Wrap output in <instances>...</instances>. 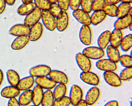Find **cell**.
Returning a JSON list of instances; mask_svg holds the SVG:
<instances>
[{
	"label": "cell",
	"instance_id": "cell-1",
	"mask_svg": "<svg viewBox=\"0 0 132 106\" xmlns=\"http://www.w3.org/2000/svg\"><path fill=\"white\" fill-rule=\"evenodd\" d=\"M82 53L90 59L98 60L102 58L105 53L104 50L98 47L88 46L83 49Z\"/></svg>",
	"mask_w": 132,
	"mask_h": 106
},
{
	"label": "cell",
	"instance_id": "cell-2",
	"mask_svg": "<svg viewBox=\"0 0 132 106\" xmlns=\"http://www.w3.org/2000/svg\"><path fill=\"white\" fill-rule=\"evenodd\" d=\"M41 19L45 28L50 31H54L56 29V18L47 10L42 11Z\"/></svg>",
	"mask_w": 132,
	"mask_h": 106
},
{
	"label": "cell",
	"instance_id": "cell-3",
	"mask_svg": "<svg viewBox=\"0 0 132 106\" xmlns=\"http://www.w3.org/2000/svg\"><path fill=\"white\" fill-rule=\"evenodd\" d=\"M103 77L106 83L112 87H119L122 84V81L120 79L119 75L114 71L103 72Z\"/></svg>",
	"mask_w": 132,
	"mask_h": 106
},
{
	"label": "cell",
	"instance_id": "cell-4",
	"mask_svg": "<svg viewBox=\"0 0 132 106\" xmlns=\"http://www.w3.org/2000/svg\"><path fill=\"white\" fill-rule=\"evenodd\" d=\"M79 78L83 82L93 86H97L100 82L98 75L90 71L81 72L79 74Z\"/></svg>",
	"mask_w": 132,
	"mask_h": 106
},
{
	"label": "cell",
	"instance_id": "cell-5",
	"mask_svg": "<svg viewBox=\"0 0 132 106\" xmlns=\"http://www.w3.org/2000/svg\"><path fill=\"white\" fill-rule=\"evenodd\" d=\"M79 37L83 44L88 46L91 44L92 42V32L89 26L82 25L79 30Z\"/></svg>",
	"mask_w": 132,
	"mask_h": 106
},
{
	"label": "cell",
	"instance_id": "cell-6",
	"mask_svg": "<svg viewBox=\"0 0 132 106\" xmlns=\"http://www.w3.org/2000/svg\"><path fill=\"white\" fill-rule=\"evenodd\" d=\"M75 60L77 65L82 72L90 71L92 67L91 59L83 55L79 52L76 55Z\"/></svg>",
	"mask_w": 132,
	"mask_h": 106
},
{
	"label": "cell",
	"instance_id": "cell-7",
	"mask_svg": "<svg viewBox=\"0 0 132 106\" xmlns=\"http://www.w3.org/2000/svg\"><path fill=\"white\" fill-rule=\"evenodd\" d=\"M100 90L97 86L90 87L86 92L85 101L88 106H93L96 103L100 96Z\"/></svg>",
	"mask_w": 132,
	"mask_h": 106
},
{
	"label": "cell",
	"instance_id": "cell-8",
	"mask_svg": "<svg viewBox=\"0 0 132 106\" xmlns=\"http://www.w3.org/2000/svg\"><path fill=\"white\" fill-rule=\"evenodd\" d=\"M51 69L50 66L45 65H39L33 66L29 70L30 75L34 77L48 76Z\"/></svg>",
	"mask_w": 132,
	"mask_h": 106
},
{
	"label": "cell",
	"instance_id": "cell-9",
	"mask_svg": "<svg viewBox=\"0 0 132 106\" xmlns=\"http://www.w3.org/2000/svg\"><path fill=\"white\" fill-rule=\"evenodd\" d=\"M96 67L97 69L103 71H115L117 69V65L114 62L109 59H100L95 63Z\"/></svg>",
	"mask_w": 132,
	"mask_h": 106
},
{
	"label": "cell",
	"instance_id": "cell-10",
	"mask_svg": "<svg viewBox=\"0 0 132 106\" xmlns=\"http://www.w3.org/2000/svg\"><path fill=\"white\" fill-rule=\"evenodd\" d=\"M69 16L66 11L62 10L56 18V28L58 31L62 32L66 30L69 24Z\"/></svg>",
	"mask_w": 132,
	"mask_h": 106
},
{
	"label": "cell",
	"instance_id": "cell-11",
	"mask_svg": "<svg viewBox=\"0 0 132 106\" xmlns=\"http://www.w3.org/2000/svg\"><path fill=\"white\" fill-rule=\"evenodd\" d=\"M83 94L82 89L79 86L76 84L72 85L70 88L68 96L71 101V104L74 106L82 100Z\"/></svg>",
	"mask_w": 132,
	"mask_h": 106
},
{
	"label": "cell",
	"instance_id": "cell-12",
	"mask_svg": "<svg viewBox=\"0 0 132 106\" xmlns=\"http://www.w3.org/2000/svg\"><path fill=\"white\" fill-rule=\"evenodd\" d=\"M41 10L36 7L32 12L26 16L24 24L28 27H32L39 22L41 19Z\"/></svg>",
	"mask_w": 132,
	"mask_h": 106
},
{
	"label": "cell",
	"instance_id": "cell-13",
	"mask_svg": "<svg viewBox=\"0 0 132 106\" xmlns=\"http://www.w3.org/2000/svg\"><path fill=\"white\" fill-rule=\"evenodd\" d=\"M48 76L56 84L66 85L68 83V76L64 72L60 70H52Z\"/></svg>",
	"mask_w": 132,
	"mask_h": 106
},
{
	"label": "cell",
	"instance_id": "cell-14",
	"mask_svg": "<svg viewBox=\"0 0 132 106\" xmlns=\"http://www.w3.org/2000/svg\"><path fill=\"white\" fill-rule=\"evenodd\" d=\"M72 15L73 17L82 25L89 26L91 24L89 14L81 9L73 11Z\"/></svg>",
	"mask_w": 132,
	"mask_h": 106
},
{
	"label": "cell",
	"instance_id": "cell-15",
	"mask_svg": "<svg viewBox=\"0 0 132 106\" xmlns=\"http://www.w3.org/2000/svg\"><path fill=\"white\" fill-rule=\"evenodd\" d=\"M44 32L43 25L40 22L36 24L30 28V32L28 35L30 41L35 42L40 39Z\"/></svg>",
	"mask_w": 132,
	"mask_h": 106
},
{
	"label": "cell",
	"instance_id": "cell-16",
	"mask_svg": "<svg viewBox=\"0 0 132 106\" xmlns=\"http://www.w3.org/2000/svg\"><path fill=\"white\" fill-rule=\"evenodd\" d=\"M30 28L24 24H17L14 25L10 28L9 33L11 35L16 37L28 35Z\"/></svg>",
	"mask_w": 132,
	"mask_h": 106
},
{
	"label": "cell",
	"instance_id": "cell-17",
	"mask_svg": "<svg viewBox=\"0 0 132 106\" xmlns=\"http://www.w3.org/2000/svg\"><path fill=\"white\" fill-rule=\"evenodd\" d=\"M34 77L28 76L20 79L16 87L20 91H23L30 89L35 83Z\"/></svg>",
	"mask_w": 132,
	"mask_h": 106
},
{
	"label": "cell",
	"instance_id": "cell-18",
	"mask_svg": "<svg viewBox=\"0 0 132 106\" xmlns=\"http://www.w3.org/2000/svg\"><path fill=\"white\" fill-rule=\"evenodd\" d=\"M35 80L37 85L43 89H52L56 85V84L48 76L37 77Z\"/></svg>",
	"mask_w": 132,
	"mask_h": 106
},
{
	"label": "cell",
	"instance_id": "cell-19",
	"mask_svg": "<svg viewBox=\"0 0 132 106\" xmlns=\"http://www.w3.org/2000/svg\"><path fill=\"white\" fill-rule=\"evenodd\" d=\"M20 94V91L14 86H7L4 87L1 91V95L4 98L10 99L16 97Z\"/></svg>",
	"mask_w": 132,
	"mask_h": 106
},
{
	"label": "cell",
	"instance_id": "cell-20",
	"mask_svg": "<svg viewBox=\"0 0 132 106\" xmlns=\"http://www.w3.org/2000/svg\"><path fill=\"white\" fill-rule=\"evenodd\" d=\"M30 41L28 35L18 36L14 39L11 45L12 49L19 51L23 49Z\"/></svg>",
	"mask_w": 132,
	"mask_h": 106
},
{
	"label": "cell",
	"instance_id": "cell-21",
	"mask_svg": "<svg viewBox=\"0 0 132 106\" xmlns=\"http://www.w3.org/2000/svg\"><path fill=\"white\" fill-rule=\"evenodd\" d=\"M132 23V16L128 14L125 17L118 18L114 22L113 27L114 28L122 31L128 28Z\"/></svg>",
	"mask_w": 132,
	"mask_h": 106
},
{
	"label": "cell",
	"instance_id": "cell-22",
	"mask_svg": "<svg viewBox=\"0 0 132 106\" xmlns=\"http://www.w3.org/2000/svg\"><path fill=\"white\" fill-rule=\"evenodd\" d=\"M123 37V35L122 31L114 28L110 34V45L116 48H119L120 47Z\"/></svg>",
	"mask_w": 132,
	"mask_h": 106
},
{
	"label": "cell",
	"instance_id": "cell-23",
	"mask_svg": "<svg viewBox=\"0 0 132 106\" xmlns=\"http://www.w3.org/2000/svg\"><path fill=\"white\" fill-rule=\"evenodd\" d=\"M105 49L108 59L115 63L119 62L120 54L118 48L109 45Z\"/></svg>",
	"mask_w": 132,
	"mask_h": 106
},
{
	"label": "cell",
	"instance_id": "cell-24",
	"mask_svg": "<svg viewBox=\"0 0 132 106\" xmlns=\"http://www.w3.org/2000/svg\"><path fill=\"white\" fill-rule=\"evenodd\" d=\"M18 101L21 106H28L33 100V91L29 89L24 90L19 95Z\"/></svg>",
	"mask_w": 132,
	"mask_h": 106
},
{
	"label": "cell",
	"instance_id": "cell-25",
	"mask_svg": "<svg viewBox=\"0 0 132 106\" xmlns=\"http://www.w3.org/2000/svg\"><path fill=\"white\" fill-rule=\"evenodd\" d=\"M110 34L111 32L107 30L102 32L100 35L97 41L98 47L103 50L106 48L110 44Z\"/></svg>",
	"mask_w": 132,
	"mask_h": 106
},
{
	"label": "cell",
	"instance_id": "cell-26",
	"mask_svg": "<svg viewBox=\"0 0 132 106\" xmlns=\"http://www.w3.org/2000/svg\"><path fill=\"white\" fill-rule=\"evenodd\" d=\"M106 17L103 10L93 11L90 16L91 24L94 26L98 25L105 20Z\"/></svg>",
	"mask_w": 132,
	"mask_h": 106
},
{
	"label": "cell",
	"instance_id": "cell-27",
	"mask_svg": "<svg viewBox=\"0 0 132 106\" xmlns=\"http://www.w3.org/2000/svg\"><path fill=\"white\" fill-rule=\"evenodd\" d=\"M32 102L34 105H41L42 97L44 95V90L39 86L36 85L33 88Z\"/></svg>",
	"mask_w": 132,
	"mask_h": 106
},
{
	"label": "cell",
	"instance_id": "cell-28",
	"mask_svg": "<svg viewBox=\"0 0 132 106\" xmlns=\"http://www.w3.org/2000/svg\"><path fill=\"white\" fill-rule=\"evenodd\" d=\"M36 7L33 2L28 4L23 3L18 8L17 13L21 16H26L32 12Z\"/></svg>",
	"mask_w": 132,
	"mask_h": 106
},
{
	"label": "cell",
	"instance_id": "cell-29",
	"mask_svg": "<svg viewBox=\"0 0 132 106\" xmlns=\"http://www.w3.org/2000/svg\"><path fill=\"white\" fill-rule=\"evenodd\" d=\"M6 75L10 85L16 86L20 79L19 73L14 70L9 69L7 71Z\"/></svg>",
	"mask_w": 132,
	"mask_h": 106
},
{
	"label": "cell",
	"instance_id": "cell-30",
	"mask_svg": "<svg viewBox=\"0 0 132 106\" xmlns=\"http://www.w3.org/2000/svg\"><path fill=\"white\" fill-rule=\"evenodd\" d=\"M67 90V86L65 84H56L52 91L54 98L57 99L65 96Z\"/></svg>",
	"mask_w": 132,
	"mask_h": 106
},
{
	"label": "cell",
	"instance_id": "cell-31",
	"mask_svg": "<svg viewBox=\"0 0 132 106\" xmlns=\"http://www.w3.org/2000/svg\"><path fill=\"white\" fill-rule=\"evenodd\" d=\"M54 100L51 90H46L44 92L41 104L42 106H52Z\"/></svg>",
	"mask_w": 132,
	"mask_h": 106
},
{
	"label": "cell",
	"instance_id": "cell-32",
	"mask_svg": "<svg viewBox=\"0 0 132 106\" xmlns=\"http://www.w3.org/2000/svg\"><path fill=\"white\" fill-rule=\"evenodd\" d=\"M132 46V35L129 34L123 37L120 47L122 51L127 52L131 49Z\"/></svg>",
	"mask_w": 132,
	"mask_h": 106
},
{
	"label": "cell",
	"instance_id": "cell-33",
	"mask_svg": "<svg viewBox=\"0 0 132 106\" xmlns=\"http://www.w3.org/2000/svg\"><path fill=\"white\" fill-rule=\"evenodd\" d=\"M130 4L121 3L117 6V17H123L129 14V11L131 7Z\"/></svg>",
	"mask_w": 132,
	"mask_h": 106
},
{
	"label": "cell",
	"instance_id": "cell-34",
	"mask_svg": "<svg viewBox=\"0 0 132 106\" xmlns=\"http://www.w3.org/2000/svg\"><path fill=\"white\" fill-rule=\"evenodd\" d=\"M121 81H128L132 78V67L124 68L120 72L119 75Z\"/></svg>",
	"mask_w": 132,
	"mask_h": 106
},
{
	"label": "cell",
	"instance_id": "cell-35",
	"mask_svg": "<svg viewBox=\"0 0 132 106\" xmlns=\"http://www.w3.org/2000/svg\"><path fill=\"white\" fill-rule=\"evenodd\" d=\"M106 16L116 17L117 16V7L114 4H106L103 9Z\"/></svg>",
	"mask_w": 132,
	"mask_h": 106
},
{
	"label": "cell",
	"instance_id": "cell-36",
	"mask_svg": "<svg viewBox=\"0 0 132 106\" xmlns=\"http://www.w3.org/2000/svg\"><path fill=\"white\" fill-rule=\"evenodd\" d=\"M119 62L124 68L132 67V56L128 55H120Z\"/></svg>",
	"mask_w": 132,
	"mask_h": 106
},
{
	"label": "cell",
	"instance_id": "cell-37",
	"mask_svg": "<svg viewBox=\"0 0 132 106\" xmlns=\"http://www.w3.org/2000/svg\"><path fill=\"white\" fill-rule=\"evenodd\" d=\"M71 104L69 97L65 96L62 97L55 99L52 106H69Z\"/></svg>",
	"mask_w": 132,
	"mask_h": 106
},
{
	"label": "cell",
	"instance_id": "cell-38",
	"mask_svg": "<svg viewBox=\"0 0 132 106\" xmlns=\"http://www.w3.org/2000/svg\"><path fill=\"white\" fill-rule=\"evenodd\" d=\"M36 7L42 11L49 10L51 3L48 0H34Z\"/></svg>",
	"mask_w": 132,
	"mask_h": 106
},
{
	"label": "cell",
	"instance_id": "cell-39",
	"mask_svg": "<svg viewBox=\"0 0 132 106\" xmlns=\"http://www.w3.org/2000/svg\"><path fill=\"white\" fill-rule=\"evenodd\" d=\"M106 4V0H93L92 10L93 11L103 10Z\"/></svg>",
	"mask_w": 132,
	"mask_h": 106
},
{
	"label": "cell",
	"instance_id": "cell-40",
	"mask_svg": "<svg viewBox=\"0 0 132 106\" xmlns=\"http://www.w3.org/2000/svg\"><path fill=\"white\" fill-rule=\"evenodd\" d=\"M93 0H81V6L82 10L87 13H91L92 10Z\"/></svg>",
	"mask_w": 132,
	"mask_h": 106
},
{
	"label": "cell",
	"instance_id": "cell-41",
	"mask_svg": "<svg viewBox=\"0 0 132 106\" xmlns=\"http://www.w3.org/2000/svg\"><path fill=\"white\" fill-rule=\"evenodd\" d=\"M48 10L55 18H56L61 13L62 10L58 5L56 3L51 4L50 7Z\"/></svg>",
	"mask_w": 132,
	"mask_h": 106
},
{
	"label": "cell",
	"instance_id": "cell-42",
	"mask_svg": "<svg viewBox=\"0 0 132 106\" xmlns=\"http://www.w3.org/2000/svg\"><path fill=\"white\" fill-rule=\"evenodd\" d=\"M81 0H69V7L72 10L79 9L81 6Z\"/></svg>",
	"mask_w": 132,
	"mask_h": 106
},
{
	"label": "cell",
	"instance_id": "cell-43",
	"mask_svg": "<svg viewBox=\"0 0 132 106\" xmlns=\"http://www.w3.org/2000/svg\"><path fill=\"white\" fill-rule=\"evenodd\" d=\"M57 3L62 10L66 11L69 8V0H57Z\"/></svg>",
	"mask_w": 132,
	"mask_h": 106
},
{
	"label": "cell",
	"instance_id": "cell-44",
	"mask_svg": "<svg viewBox=\"0 0 132 106\" xmlns=\"http://www.w3.org/2000/svg\"><path fill=\"white\" fill-rule=\"evenodd\" d=\"M7 106H21L18 100L16 97L9 99L7 103Z\"/></svg>",
	"mask_w": 132,
	"mask_h": 106
},
{
	"label": "cell",
	"instance_id": "cell-45",
	"mask_svg": "<svg viewBox=\"0 0 132 106\" xmlns=\"http://www.w3.org/2000/svg\"><path fill=\"white\" fill-rule=\"evenodd\" d=\"M6 3L5 0H0V14H2L5 11Z\"/></svg>",
	"mask_w": 132,
	"mask_h": 106
},
{
	"label": "cell",
	"instance_id": "cell-46",
	"mask_svg": "<svg viewBox=\"0 0 132 106\" xmlns=\"http://www.w3.org/2000/svg\"><path fill=\"white\" fill-rule=\"evenodd\" d=\"M103 106H119V103L116 100H112L106 102Z\"/></svg>",
	"mask_w": 132,
	"mask_h": 106
},
{
	"label": "cell",
	"instance_id": "cell-47",
	"mask_svg": "<svg viewBox=\"0 0 132 106\" xmlns=\"http://www.w3.org/2000/svg\"><path fill=\"white\" fill-rule=\"evenodd\" d=\"M121 2V0H106V4L116 5Z\"/></svg>",
	"mask_w": 132,
	"mask_h": 106
},
{
	"label": "cell",
	"instance_id": "cell-48",
	"mask_svg": "<svg viewBox=\"0 0 132 106\" xmlns=\"http://www.w3.org/2000/svg\"><path fill=\"white\" fill-rule=\"evenodd\" d=\"M74 106H89L86 103V102L85 101V100H81L80 101H79L78 103H77L75 105H74Z\"/></svg>",
	"mask_w": 132,
	"mask_h": 106
},
{
	"label": "cell",
	"instance_id": "cell-49",
	"mask_svg": "<svg viewBox=\"0 0 132 106\" xmlns=\"http://www.w3.org/2000/svg\"><path fill=\"white\" fill-rule=\"evenodd\" d=\"M6 4L9 6H12L14 5L16 2V0H5Z\"/></svg>",
	"mask_w": 132,
	"mask_h": 106
},
{
	"label": "cell",
	"instance_id": "cell-50",
	"mask_svg": "<svg viewBox=\"0 0 132 106\" xmlns=\"http://www.w3.org/2000/svg\"><path fill=\"white\" fill-rule=\"evenodd\" d=\"M4 80V73L1 69H0V87L1 86Z\"/></svg>",
	"mask_w": 132,
	"mask_h": 106
},
{
	"label": "cell",
	"instance_id": "cell-51",
	"mask_svg": "<svg viewBox=\"0 0 132 106\" xmlns=\"http://www.w3.org/2000/svg\"><path fill=\"white\" fill-rule=\"evenodd\" d=\"M34 0H21L22 3L24 4H28L32 3Z\"/></svg>",
	"mask_w": 132,
	"mask_h": 106
},
{
	"label": "cell",
	"instance_id": "cell-52",
	"mask_svg": "<svg viewBox=\"0 0 132 106\" xmlns=\"http://www.w3.org/2000/svg\"><path fill=\"white\" fill-rule=\"evenodd\" d=\"M121 2L122 3L131 4L132 3V0H121Z\"/></svg>",
	"mask_w": 132,
	"mask_h": 106
},
{
	"label": "cell",
	"instance_id": "cell-53",
	"mask_svg": "<svg viewBox=\"0 0 132 106\" xmlns=\"http://www.w3.org/2000/svg\"><path fill=\"white\" fill-rule=\"evenodd\" d=\"M50 3H56L57 2V0H48Z\"/></svg>",
	"mask_w": 132,
	"mask_h": 106
},
{
	"label": "cell",
	"instance_id": "cell-54",
	"mask_svg": "<svg viewBox=\"0 0 132 106\" xmlns=\"http://www.w3.org/2000/svg\"><path fill=\"white\" fill-rule=\"evenodd\" d=\"M132 7H130V9H129V15H131V16H132Z\"/></svg>",
	"mask_w": 132,
	"mask_h": 106
},
{
	"label": "cell",
	"instance_id": "cell-55",
	"mask_svg": "<svg viewBox=\"0 0 132 106\" xmlns=\"http://www.w3.org/2000/svg\"><path fill=\"white\" fill-rule=\"evenodd\" d=\"M132 23L129 26V27H128V28H129V30L130 31H132Z\"/></svg>",
	"mask_w": 132,
	"mask_h": 106
},
{
	"label": "cell",
	"instance_id": "cell-56",
	"mask_svg": "<svg viewBox=\"0 0 132 106\" xmlns=\"http://www.w3.org/2000/svg\"><path fill=\"white\" fill-rule=\"evenodd\" d=\"M28 106H37V105H34V104H33V105H28Z\"/></svg>",
	"mask_w": 132,
	"mask_h": 106
}]
</instances>
